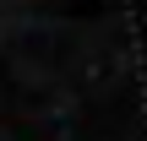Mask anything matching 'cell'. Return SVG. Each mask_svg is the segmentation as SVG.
<instances>
[]
</instances>
